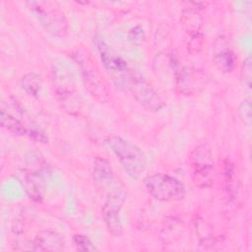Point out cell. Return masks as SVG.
I'll return each mask as SVG.
<instances>
[{"label": "cell", "instance_id": "9a60e30c", "mask_svg": "<svg viewBox=\"0 0 252 252\" xmlns=\"http://www.w3.org/2000/svg\"><path fill=\"white\" fill-rule=\"evenodd\" d=\"M180 23L183 30L187 33L192 35L200 32V30L204 24V20L198 8L187 7L181 12Z\"/></svg>", "mask_w": 252, "mask_h": 252}, {"label": "cell", "instance_id": "2e32d148", "mask_svg": "<svg viewBox=\"0 0 252 252\" xmlns=\"http://www.w3.org/2000/svg\"><path fill=\"white\" fill-rule=\"evenodd\" d=\"M25 187L29 198L35 202H41L43 198V182L36 170H29L25 174Z\"/></svg>", "mask_w": 252, "mask_h": 252}, {"label": "cell", "instance_id": "8fae6325", "mask_svg": "<svg viewBox=\"0 0 252 252\" xmlns=\"http://www.w3.org/2000/svg\"><path fill=\"white\" fill-rule=\"evenodd\" d=\"M213 61L222 73H230L235 66L236 58L230 39L226 35H219L214 43Z\"/></svg>", "mask_w": 252, "mask_h": 252}, {"label": "cell", "instance_id": "4fadbf2b", "mask_svg": "<svg viewBox=\"0 0 252 252\" xmlns=\"http://www.w3.org/2000/svg\"><path fill=\"white\" fill-rule=\"evenodd\" d=\"M64 245V237L53 229L40 231L32 241V249L36 251H60Z\"/></svg>", "mask_w": 252, "mask_h": 252}, {"label": "cell", "instance_id": "8992f818", "mask_svg": "<svg viewBox=\"0 0 252 252\" xmlns=\"http://www.w3.org/2000/svg\"><path fill=\"white\" fill-rule=\"evenodd\" d=\"M144 185L150 195L161 202L179 201L185 196L183 183L168 174L155 173L148 175L144 179Z\"/></svg>", "mask_w": 252, "mask_h": 252}, {"label": "cell", "instance_id": "5b68a950", "mask_svg": "<svg viewBox=\"0 0 252 252\" xmlns=\"http://www.w3.org/2000/svg\"><path fill=\"white\" fill-rule=\"evenodd\" d=\"M189 167L193 183L200 188H207L214 183V158L207 142L197 145L189 155Z\"/></svg>", "mask_w": 252, "mask_h": 252}, {"label": "cell", "instance_id": "7a4b0ae2", "mask_svg": "<svg viewBox=\"0 0 252 252\" xmlns=\"http://www.w3.org/2000/svg\"><path fill=\"white\" fill-rule=\"evenodd\" d=\"M106 143L119 159L127 174L132 178H139L146 168V157L142 150L116 135L108 136Z\"/></svg>", "mask_w": 252, "mask_h": 252}, {"label": "cell", "instance_id": "9c48e42d", "mask_svg": "<svg viewBox=\"0 0 252 252\" xmlns=\"http://www.w3.org/2000/svg\"><path fill=\"white\" fill-rule=\"evenodd\" d=\"M1 125L6 128L8 131L12 132L15 135L26 136L30 139L38 142V143H47L48 137L45 133L35 125H28L23 122L21 118L15 116L9 110L4 108L1 109Z\"/></svg>", "mask_w": 252, "mask_h": 252}, {"label": "cell", "instance_id": "30bf717a", "mask_svg": "<svg viewBox=\"0 0 252 252\" xmlns=\"http://www.w3.org/2000/svg\"><path fill=\"white\" fill-rule=\"evenodd\" d=\"M97 49L99 52L100 60L105 70L110 73L113 82L115 83V85H117L131 68L128 66L126 60L123 59L114 49H112L104 41L99 40L97 42Z\"/></svg>", "mask_w": 252, "mask_h": 252}, {"label": "cell", "instance_id": "6da1fadb", "mask_svg": "<svg viewBox=\"0 0 252 252\" xmlns=\"http://www.w3.org/2000/svg\"><path fill=\"white\" fill-rule=\"evenodd\" d=\"M52 82L63 110L70 115H79L83 103L77 92L73 74L64 62L56 61L52 64Z\"/></svg>", "mask_w": 252, "mask_h": 252}, {"label": "cell", "instance_id": "277c9868", "mask_svg": "<svg viewBox=\"0 0 252 252\" xmlns=\"http://www.w3.org/2000/svg\"><path fill=\"white\" fill-rule=\"evenodd\" d=\"M26 5L46 32L59 37L67 34V19L56 5L46 1H30Z\"/></svg>", "mask_w": 252, "mask_h": 252}, {"label": "cell", "instance_id": "7402d4cb", "mask_svg": "<svg viewBox=\"0 0 252 252\" xmlns=\"http://www.w3.org/2000/svg\"><path fill=\"white\" fill-rule=\"evenodd\" d=\"M204 46V36L201 32H197L191 35L190 40L188 41L187 49L191 54H198L202 51Z\"/></svg>", "mask_w": 252, "mask_h": 252}, {"label": "cell", "instance_id": "d6986e66", "mask_svg": "<svg viewBox=\"0 0 252 252\" xmlns=\"http://www.w3.org/2000/svg\"><path fill=\"white\" fill-rule=\"evenodd\" d=\"M74 243L78 250L85 251V252H91V251H96L97 248L95 245L92 242V240L83 234H75L73 236Z\"/></svg>", "mask_w": 252, "mask_h": 252}, {"label": "cell", "instance_id": "3957f363", "mask_svg": "<svg viewBox=\"0 0 252 252\" xmlns=\"http://www.w3.org/2000/svg\"><path fill=\"white\" fill-rule=\"evenodd\" d=\"M129 91L134 98L151 111H159L164 107V102L152 85L138 72L130 69L117 85Z\"/></svg>", "mask_w": 252, "mask_h": 252}, {"label": "cell", "instance_id": "52a82bcc", "mask_svg": "<svg viewBox=\"0 0 252 252\" xmlns=\"http://www.w3.org/2000/svg\"><path fill=\"white\" fill-rule=\"evenodd\" d=\"M126 200V192L122 187L112 188L102 206V218L106 228L115 237L122 235V223L120 220V211Z\"/></svg>", "mask_w": 252, "mask_h": 252}, {"label": "cell", "instance_id": "ba28073f", "mask_svg": "<svg viewBox=\"0 0 252 252\" xmlns=\"http://www.w3.org/2000/svg\"><path fill=\"white\" fill-rule=\"evenodd\" d=\"M77 64L80 67L83 80L90 93L95 96L96 99L103 102L108 98L106 86L100 76L97 68L93 63L90 56L79 50L74 55Z\"/></svg>", "mask_w": 252, "mask_h": 252}, {"label": "cell", "instance_id": "44dd1931", "mask_svg": "<svg viewBox=\"0 0 252 252\" xmlns=\"http://www.w3.org/2000/svg\"><path fill=\"white\" fill-rule=\"evenodd\" d=\"M238 113L239 117L242 120V122L246 126L251 125V100L250 98H245L241 101L239 107H238Z\"/></svg>", "mask_w": 252, "mask_h": 252}, {"label": "cell", "instance_id": "ac0fdd59", "mask_svg": "<svg viewBox=\"0 0 252 252\" xmlns=\"http://www.w3.org/2000/svg\"><path fill=\"white\" fill-rule=\"evenodd\" d=\"M223 179L226 186V190L231 194V190H233L235 194L236 189V175L233 164L229 160H225L223 163Z\"/></svg>", "mask_w": 252, "mask_h": 252}, {"label": "cell", "instance_id": "603a6c76", "mask_svg": "<svg viewBox=\"0 0 252 252\" xmlns=\"http://www.w3.org/2000/svg\"><path fill=\"white\" fill-rule=\"evenodd\" d=\"M128 40L133 45H141L146 39V33L140 26L133 27L127 34Z\"/></svg>", "mask_w": 252, "mask_h": 252}, {"label": "cell", "instance_id": "5bb4252c", "mask_svg": "<svg viewBox=\"0 0 252 252\" xmlns=\"http://www.w3.org/2000/svg\"><path fill=\"white\" fill-rule=\"evenodd\" d=\"M93 177L98 187H106L113 180V170L110 162L100 157L95 158L93 164Z\"/></svg>", "mask_w": 252, "mask_h": 252}, {"label": "cell", "instance_id": "7c38bea8", "mask_svg": "<svg viewBox=\"0 0 252 252\" xmlns=\"http://www.w3.org/2000/svg\"><path fill=\"white\" fill-rule=\"evenodd\" d=\"M176 88L184 95H194L200 93L205 86L204 74L194 67H184L177 71L175 76Z\"/></svg>", "mask_w": 252, "mask_h": 252}, {"label": "cell", "instance_id": "ffe728a7", "mask_svg": "<svg viewBox=\"0 0 252 252\" xmlns=\"http://www.w3.org/2000/svg\"><path fill=\"white\" fill-rule=\"evenodd\" d=\"M240 77L242 80V83L247 89H251V80H252V60L251 57L248 56L243 60L242 66H241V72Z\"/></svg>", "mask_w": 252, "mask_h": 252}, {"label": "cell", "instance_id": "e0dca14e", "mask_svg": "<svg viewBox=\"0 0 252 252\" xmlns=\"http://www.w3.org/2000/svg\"><path fill=\"white\" fill-rule=\"evenodd\" d=\"M40 84V77L34 72H30L22 78V88L31 96H36L38 94Z\"/></svg>", "mask_w": 252, "mask_h": 252}]
</instances>
